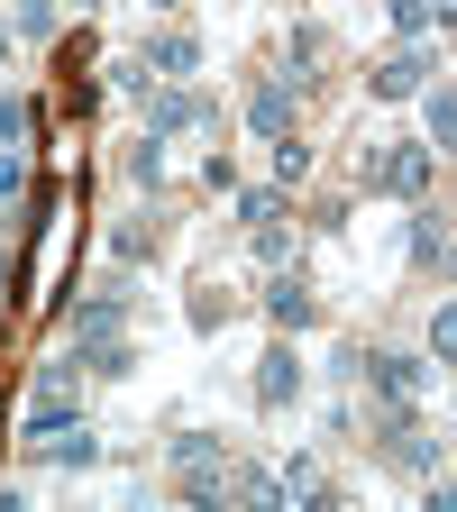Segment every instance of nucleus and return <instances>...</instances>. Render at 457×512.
<instances>
[{"mask_svg": "<svg viewBox=\"0 0 457 512\" xmlns=\"http://www.w3.org/2000/svg\"><path fill=\"white\" fill-rule=\"evenodd\" d=\"M119 320H128V284L101 275L74 311H64V348H92V339H119Z\"/></svg>", "mask_w": 457, "mask_h": 512, "instance_id": "1", "label": "nucleus"}, {"mask_svg": "<svg viewBox=\"0 0 457 512\" xmlns=\"http://www.w3.org/2000/svg\"><path fill=\"white\" fill-rule=\"evenodd\" d=\"M183 128H220L211 92H192V83H165V92H147V138H183Z\"/></svg>", "mask_w": 457, "mask_h": 512, "instance_id": "2", "label": "nucleus"}, {"mask_svg": "<svg viewBox=\"0 0 457 512\" xmlns=\"http://www.w3.org/2000/svg\"><path fill=\"white\" fill-rule=\"evenodd\" d=\"M348 375H366L384 403H412L421 394V357H403V348H375V357H348Z\"/></svg>", "mask_w": 457, "mask_h": 512, "instance_id": "3", "label": "nucleus"}, {"mask_svg": "<svg viewBox=\"0 0 457 512\" xmlns=\"http://www.w3.org/2000/svg\"><path fill=\"white\" fill-rule=\"evenodd\" d=\"M421 83H430V55H412V46H403V55H384L375 74H366V92H375V101H412Z\"/></svg>", "mask_w": 457, "mask_h": 512, "instance_id": "4", "label": "nucleus"}, {"mask_svg": "<svg viewBox=\"0 0 457 512\" xmlns=\"http://www.w3.org/2000/svg\"><path fill=\"white\" fill-rule=\"evenodd\" d=\"M138 64H147V74H174V83H183V74H202V37L165 28V37H147V46H138Z\"/></svg>", "mask_w": 457, "mask_h": 512, "instance_id": "5", "label": "nucleus"}, {"mask_svg": "<svg viewBox=\"0 0 457 512\" xmlns=\"http://www.w3.org/2000/svg\"><path fill=\"white\" fill-rule=\"evenodd\" d=\"M293 394H302V357H293V348H266V357H256V403L284 412Z\"/></svg>", "mask_w": 457, "mask_h": 512, "instance_id": "6", "label": "nucleus"}, {"mask_svg": "<svg viewBox=\"0 0 457 512\" xmlns=\"http://www.w3.org/2000/svg\"><path fill=\"white\" fill-rule=\"evenodd\" d=\"M266 311H275V330H311V320H320V293L302 275H275L266 284Z\"/></svg>", "mask_w": 457, "mask_h": 512, "instance_id": "7", "label": "nucleus"}, {"mask_svg": "<svg viewBox=\"0 0 457 512\" xmlns=\"http://www.w3.org/2000/svg\"><path fill=\"white\" fill-rule=\"evenodd\" d=\"M247 128L256 138H293V83H256L247 92Z\"/></svg>", "mask_w": 457, "mask_h": 512, "instance_id": "8", "label": "nucleus"}, {"mask_svg": "<svg viewBox=\"0 0 457 512\" xmlns=\"http://www.w3.org/2000/svg\"><path fill=\"white\" fill-rule=\"evenodd\" d=\"M412 256L430 275H448V211H421V229H412Z\"/></svg>", "mask_w": 457, "mask_h": 512, "instance_id": "9", "label": "nucleus"}, {"mask_svg": "<svg viewBox=\"0 0 457 512\" xmlns=\"http://www.w3.org/2000/svg\"><path fill=\"white\" fill-rule=\"evenodd\" d=\"M275 485H284V503H330V476H320L311 458H284V476H275Z\"/></svg>", "mask_w": 457, "mask_h": 512, "instance_id": "10", "label": "nucleus"}, {"mask_svg": "<svg viewBox=\"0 0 457 512\" xmlns=\"http://www.w3.org/2000/svg\"><path fill=\"white\" fill-rule=\"evenodd\" d=\"M19 211H28V156L0 147V220H19Z\"/></svg>", "mask_w": 457, "mask_h": 512, "instance_id": "11", "label": "nucleus"}, {"mask_svg": "<svg viewBox=\"0 0 457 512\" xmlns=\"http://www.w3.org/2000/svg\"><path fill=\"white\" fill-rule=\"evenodd\" d=\"M421 147H457V92L448 83H430V138Z\"/></svg>", "mask_w": 457, "mask_h": 512, "instance_id": "12", "label": "nucleus"}, {"mask_svg": "<svg viewBox=\"0 0 457 512\" xmlns=\"http://www.w3.org/2000/svg\"><path fill=\"white\" fill-rule=\"evenodd\" d=\"M28 138H37V110L19 92H0V147H28Z\"/></svg>", "mask_w": 457, "mask_h": 512, "instance_id": "13", "label": "nucleus"}, {"mask_svg": "<svg viewBox=\"0 0 457 512\" xmlns=\"http://www.w3.org/2000/svg\"><path fill=\"white\" fill-rule=\"evenodd\" d=\"M229 494H238V503H266V512L284 503V485H275L266 467H238V476H229Z\"/></svg>", "mask_w": 457, "mask_h": 512, "instance_id": "14", "label": "nucleus"}, {"mask_svg": "<svg viewBox=\"0 0 457 512\" xmlns=\"http://www.w3.org/2000/svg\"><path fill=\"white\" fill-rule=\"evenodd\" d=\"M394 28L421 37V28H448V10H439V0H394Z\"/></svg>", "mask_w": 457, "mask_h": 512, "instance_id": "15", "label": "nucleus"}, {"mask_svg": "<svg viewBox=\"0 0 457 512\" xmlns=\"http://www.w3.org/2000/svg\"><path fill=\"white\" fill-rule=\"evenodd\" d=\"M238 220H256V229H266V220H284V192H266V183H256V192H238Z\"/></svg>", "mask_w": 457, "mask_h": 512, "instance_id": "16", "label": "nucleus"}, {"mask_svg": "<svg viewBox=\"0 0 457 512\" xmlns=\"http://www.w3.org/2000/svg\"><path fill=\"white\" fill-rule=\"evenodd\" d=\"M430 357H439V366H448V357H457V311H448V302H439V311H430Z\"/></svg>", "mask_w": 457, "mask_h": 512, "instance_id": "17", "label": "nucleus"}, {"mask_svg": "<svg viewBox=\"0 0 457 512\" xmlns=\"http://www.w3.org/2000/svg\"><path fill=\"white\" fill-rule=\"evenodd\" d=\"M284 64H293V83L320 64V28H293V46H284Z\"/></svg>", "mask_w": 457, "mask_h": 512, "instance_id": "18", "label": "nucleus"}, {"mask_svg": "<svg viewBox=\"0 0 457 512\" xmlns=\"http://www.w3.org/2000/svg\"><path fill=\"white\" fill-rule=\"evenodd\" d=\"M19 37H55V0H19Z\"/></svg>", "mask_w": 457, "mask_h": 512, "instance_id": "19", "label": "nucleus"}, {"mask_svg": "<svg viewBox=\"0 0 457 512\" xmlns=\"http://www.w3.org/2000/svg\"><path fill=\"white\" fill-rule=\"evenodd\" d=\"M156 147H165V138H138V147H128V174H138V183H156V174H165V156H156Z\"/></svg>", "mask_w": 457, "mask_h": 512, "instance_id": "20", "label": "nucleus"}, {"mask_svg": "<svg viewBox=\"0 0 457 512\" xmlns=\"http://www.w3.org/2000/svg\"><path fill=\"white\" fill-rule=\"evenodd\" d=\"M229 320V293H192V330H220Z\"/></svg>", "mask_w": 457, "mask_h": 512, "instance_id": "21", "label": "nucleus"}, {"mask_svg": "<svg viewBox=\"0 0 457 512\" xmlns=\"http://www.w3.org/2000/svg\"><path fill=\"white\" fill-rule=\"evenodd\" d=\"M0 293H19V256L10 247H0Z\"/></svg>", "mask_w": 457, "mask_h": 512, "instance_id": "22", "label": "nucleus"}, {"mask_svg": "<svg viewBox=\"0 0 457 512\" xmlns=\"http://www.w3.org/2000/svg\"><path fill=\"white\" fill-rule=\"evenodd\" d=\"M156 10H165V0H156Z\"/></svg>", "mask_w": 457, "mask_h": 512, "instance_id": "23", "label": "nucleus"}]
</instances>
